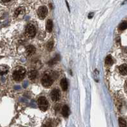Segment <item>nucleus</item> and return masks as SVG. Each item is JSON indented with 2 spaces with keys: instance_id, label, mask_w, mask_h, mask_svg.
Wrapping results in <instances>:
<instances>
[{
  "instance_id": "nucleus-1",
  "label": "nucleus",
  "mask_w": 127,
  "mask_h": 127,
  "mask_svg": "<svg viewBox=\"0 0 127 127\" xmlns=\"http://www.w3.org/2000/svg\"><path fill=\"white\" fill-rule=\"evenodd\" d=\"M26 70L23 67H19L13 72L12 77L14 81L17 82L21 81L25 76Z\"/></svg>"
},
{
  "instance_id": "nucleus-2",
  "label": "nucleus",
  "mask_w": 127,
  "mask_h": 127,
  "mask_svg": "<svg viewBox=\"0 0 127 127\" xmlns=\"http://www.w3.org/2000/svg\"><path fill=\"white\" fill-rule=\"evenodd\" d=\"M38 105L40 110L42 111H45L48 109V101L44 96H40L38 99Z\"/></svg>"
},
{
  "instance_id": "nucleus-3",
  "label": "nucleus",
  "mask_w": 127,
  "mask_h": 127,
  "mask_svg": "<svg viewBox=\"0 0 127 127\" xmlns=\"http://www.w3.org/2000/svg\"><path fill=\"white\" fill-rule=\"evenodd\" d=\"M36 33L35 27L33 24H28L25 30V35L27 38H33Z\"/></svg>"
},
{
  "instance_id": "nucleus-4",
  "label": "nucleus",
  "mask_w": 127,
  "mask_h": 127,
  "mask_svg": "<svg viewBox=\"0 0 127 127\" xmlns=\"http://www.w3.org/2000/svg\"><path fill=\"white\" fill-rule=\"evenodd\" d=\"M41 82H42V84L44 86V87L48 88V87H50V86L52 84L53 80L50 76L48 75H45L42 77Z\"/></svg>"
},
{
  "instance_id": "nucleus-5",
  "label": "nucleus",
  "mask_w": 127,
  "mask_h": 127,
  "mask_svg": "<svg viewBox=\"0 0 127 127\" xmlns=\"http://www.w3.org/2000/svg\"><path fill=\"white\" fill-rule=\"evenodd\" d=\"M47 13H48V10H47L46 6H40L39 9H38V16L40 19H44L47 16Z\"/></svg>"
},
{
  "instance_id": "nucleus-6",
  "label": "nucleus",
  "mask_w": 127,
  "mask_h": 127,
  "mask_svg": "<svg viewBox=\"0 0 127 127\" xmlns=\"http://www.w3.org/2000/svg\"><path fill=\"white\" fill-rule=\"evenodd\" d=\"M50 96H51L52 101L57 102V101H58L61 98L60 92H59V91L58 90H57V89L53 90L52 91V92H51Z\"/></svg>"
},
{
  "instance_id": "nucleus-7",
  "label": "nucleus",
  "mask_w": 127,
  "mask_h": 127,
  "mask_svg": "<svg viewBox=\"0 0 127 127\" xmlns=\"http://www.w3.org/2000/svg\"><path fill=\"white\" fill-rule=\"evenodd\" d=\"M119 73L121 75H127V65H121V66L119 67Z\"/></svg>"
},
{
  "instance_id": "nucleus-8",
  "label": "nucleus",
  "mask_w": 127,
  "mask_h": 127,
  "mask_svg": "<svg viewBox=\"0 0 127 127\" xmlns=\"http://www.w3.org/2000/svg\"><path fill=\"white\" fill-rule=\"evenodd\" d=\"M36 51L35 47L33 45H29L26 47V53L27 55L31 56L32 54H33Z\"/></svg>"
},
{
  "instance_id": "nucleus-9",
  "label": "nucleus",
  "mask_w": 127,
  "mask_h": 127,
  "mask_svg": "<svg viewBox=\"0 0 127 127\" xmlns=\"http://www.w3.org/2000/svg\"><path fill=\"white\" fill-rule=\"evenodd\" d=\"M61 87L63 91H67L68 89V82L66 79H62L60 82Z\"/></svg>"
},
{
  "instance_id": "nucleus-10",
  "label": "nucleus",
  "mask_w": 127,
  "mask_h": 127,
  "mask_svg": "<svg viewBox=\"0 0 127 127\" xmlns=\"http://www.w3.org/2000/svg\"><path fill=\"white\" fill-rule=\"evenodd\" d=\"M61 113H62L63 116L65 117V118L68 117L69 113H70V110H69L68 107L67 106V105H64V106L63 107Z\"/></svg>"
},
{
  "instance_id": "nucleus-11",
  "label": "nucleus",
  "mask_w": 127,
  "mask_h": 127,
  "mask_svg": "<svg viewBox=\"0 0 127 127\" xmlns=\"http://www.w3.org/2000/svg\"><path fill=\"white\" fill-rule=\"evenodd\" d=\"M38 75L37 72L36 70H31L29 72V74H28V77H29V79L31 81H33L36 78Z\"/></svg>"
},
{
  "instance_id": "nucleus-12",
  "label": "nucleus",
  "mask_w": 127,
  "mask_h": 127,
  "mask_svg": "<svg viewBox=\"0 0 127 127\" xmlns=\"http://www.w3.org/2000/svg\"><path fill=\"white\" fill-rule=\"evenodd\" d=\"M52 27H53V23L51 20H48L47 22V24H46V29L48 32H51L52 30Z\"/></svg>"
},
{
  "instance_id": "nucleus-13",
  "label": "nucleus",
  "mask_w": 127,
  "mask_h": 127,
  "mask_svg": "<svg viewBox=\"0 0 127 127\" xmlns=\"http://www.w3.org/2000/svg\"><path fill=\"white\" fill-rule=\"evenodd\" d=\"M119 127H127V122L122 118H119Z\"/></svg>"
},
{
  "instance_id": "nucleus-14",
  "label": "nucleus",
  "mask_w": 127,
  "mask_h": 127,
  "mask_svg": "<svg viewBox=\"0 0 127 127\" xmlns=\"http://www.w3.org/2000/svg\"><path fill=\"white\" fill-rule=\"evenodd\" d=\"M24 9H23V8H21V7L18 8V9H16L15 11V13H14L15 17H17L19 14L24 13Z\"/></svg>"
},
{
  "instance_id": "nucleus-15",
  "label": "nucleus",
  "mask_w": 127,
  "mask_h": 127,
  "mask_svg": "<svg viewBox=\"0 0 127 127\" xmlns=\"http://www.w3.org/2000/svg\"><path fill=\"white\" fill-rule=\"evenodd\" d=\"M105 64L107 65H113V58H112V57L110 56H107L106 57V58H105Z\"/></svg>"
},
{
  "instance_id": "nucleus-16",
  "label": "nucleus",
  "mask_w": 127,
  "mask_h": 127,
  "mask_svg": "<svg viewBox=\"0 0 127 127\" xmlns=\"http://www.w3.org/2000/svg\"><path fill=\"white\" fill-rule=\"evenodd\" d=\"M53 46H54V42H53L52 40H51L47 44V49L49 50H51L53 48Z\"/></svg>"
},
{
  "instance_id": "nucleus-17",
  "label": "nucleus",
  "mask_w": 127,
  "mask_h": 127,
  "mask_svg": "<svg viewBox=\"0 0 127 127\" xmlns=\"http://www.w3.org/2000/svg\"><path fill=\"white\" fill-rule=\"evenodd\" d=\"M127 28V23L126 22H123L122 23L120 24V25L119 26V29L123 31V30H125Z\"/></svg>"
},
{
  "instance_id": "nucleus-18",
  "label": "nucleus",
  "mask_w": 127,
  "mask_h": 127,
  "mask_svg": "<svg viewBox=\"0 0 127 127\" xmlns=\"http://www.w3.org/2000/svg\"><path fill=\"white\" fill-rule=\"evenodd\" d=\"M59 59V57L58 56H56V57L55 58L52 59H51V60L49 62V64L50 65H54V63H56Z\"/></svg>"
},
{
  "instance_id": "nucleus-19",
  "label": "nucleus",
  "mask_w": 127,
  "mask_h": 127,
  "mask_svg": "<svg viewBox=\"0 0 127 127\" xmlns=\"http://www.w3.org/2000/svg\"><path fill=\"white\" fill-rule=\"evenodd\" d=\"M42 127H52V123L49 121H47V122H45V123L43 125Z\"/></svg>"
},
{
  "instance_id": "nucleus-20",
  "label": "nucleus",
  "mask_w": 127,
  "mask_h": 127,
  "mask_svg": "<svg viewBox=\"0 0 127 127\" xmlns=\"http://www.w3.org/2000/svg\"><path fill=\"white\" fill-rule=\"evenodd\" d=\"M93 13H91V14H90L89 15H88V17H89V19H91V18L93 17Z\"/></svg>"
},
{
  "instance_id": "nucleus-21",
  "label": "nucleus",
  "mask_w": 127,
  "mask_h": 127,
  "mask_svg": "<svg viewBox=\"0 0 127 127\" xmlns=\"http://www.w3.org/2000/svg\"><path fill=\"white\" fill-rule=\"evenodd\" d=\"M2 2H4V3H8L9 2V1H12V0H1Z\"/></svg>"
},
{
  "instance_id": "nucleus-22",
  "label": "nucleus",
  "mask_w": 127,
  "mask_h": 127,
  "mask_svg": "<svg viewBox=\"0 0 127 127\" xmlns=\"http://www.w3.org/2000/svg\"><path fill=\"white\" fill-rule=\"evenodd\" d=\"M66 3H67V7H68V10L70 11V8H69V6H68V2H67V1H66Z\"/></svg>"
}]
</instances>
